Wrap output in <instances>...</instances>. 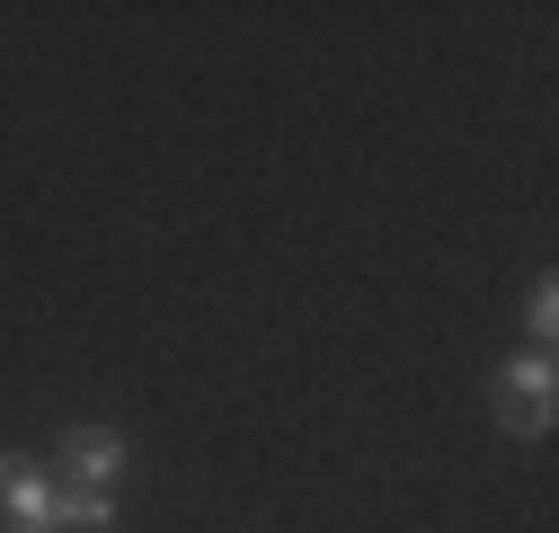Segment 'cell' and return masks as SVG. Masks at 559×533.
I'll use <instances>...</instances> for the list:
<instances>
[{
    "instance_id": "6da1fadb",
    "label": "cell",
    "mask_w": 559,
    "mask_h": 533,
    "mask_svg": "<svg viewBox=\"0 0 559 533\" xmlns=\"http://www.w3.org/2000/svg\"><path fill=\"white\" fill-rule=\"evenodd\" d=\"M488 410H498L507 436H550V418H559V374H550V356H515V365H498V382H488Z\"/></svg>"
},
{
    "instance_id": "7a4b0ae2",
    "label": "cell",
    "mask_w": 559,
    "mask_h": 533,
    "mask_svg": "<svg viewBox=\"0 0 559 533\" xmlns=\"http://www.w3.org/2000/svg\"><path fill=\"white\" fill-rule=\"evenodd\" d=\"M0 533H53V489L0 453Z\"/></svg>"
},
{
    "instance_id": "3957f363",
    "label": "cell",
    "mask_w": 559,
    "mask_h": 533,
    "mask_svg": "<svg viewBox=\"0 0 559 533\" xmlns=\"http://www.w3.org/2000/svg\"><path fill=\"white\" fill-rule=\"evenodd\" d=\"M62 462H72V489H107L133 453H124L116 427H62Z\"/></svg>"
},
{
    "instance_id": "277c9868",
    "label": "cell",
    "mask_w": 559,
    "mask_h": 533,
    "mask_svg": "<svg viewBox=\"0 0 559 533\" xmlns=\"http://www.w3.org/2000/svg\"><path fill=\"white\" fill-rule=\"evenodd\" d=\"M53 533H116L107 489H53Z\"/></svg>"
},
{
    "instance_id": "5b68a950",
    "label": "cell",
    "mask_w": 559,
    "mask_h": 533,
    "mask_svg": "<svg viewBox=\"0 0 559 533\" xmlns=\"http://www.w3.org/2000/svg\"><path fill=\"white\" fill-rule=\"evenodd\" d=\"M524 329H533V347H550V339H559V285H550V276L533 285V303H524Z\"/></svg>"
}]
</instances>
